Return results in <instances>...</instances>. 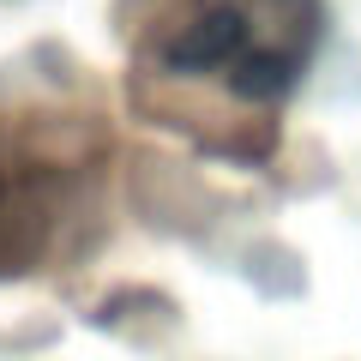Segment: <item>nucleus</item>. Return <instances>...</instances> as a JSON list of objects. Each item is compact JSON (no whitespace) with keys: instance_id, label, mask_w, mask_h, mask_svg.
<instances>
[{"instance_id":"nucleus-1","label":"nucleus","mask_w":361,"mask_h":361,"mask_svg":"<svg viewBox=\"0 0 361 361\" xmlns=\"http://www.w3.org/2000/svg\"><path fill=\"white\" fill-rule=\"evenodd\" d=\"M319 0H175L151 54L169 78L217 85L235 103L271 109L313 66Z\"/></svg>"},{"instance_id":"nucleus-2","label":"nucleus","mask_w":361,"mask_h":361,"mask_svg":"<svg viewBox=\"0 0 361 361\" xmlns=\"http://www.w3.org/2000/svg\"><path fill=\"white\" fill-rule=\"evenodd\" d=\"M73 157L66 145L37 157L25 139V121H13V139H0V271H25L49 247V229L66 205Z\"/></svg>"}]
</instances>
